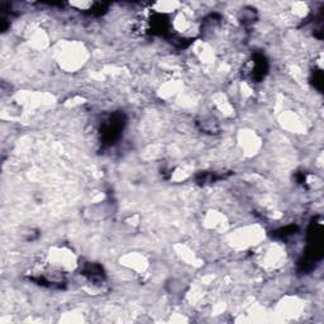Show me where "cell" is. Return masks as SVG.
Listing matches in <instances>:
<instances>
[{"label": "cell", "instance_id": "obj_3", "mask_svg": "<svg viewBox=\"0 0 324 324\" xmlns=\"http://www.w3.org/2000/svg\"><path fill=\"white\" fill-rule=\"evenodd\" d=\"M85 275L86 276H89V279L90 280H101L103 279V270H101L99 266L97 265H89L88 267L85 268Z\"/></svg>", "mask_w": 324, "mask_h": 324}, {"label": "cell", "instance_id": "obj_2", "mask_svg": "<svg viewBox=\"0 0 324 324\" xmlns=\"http://www.w3.org/2000/svg\"><path fill=\"white\" fill-rule=\"evenodd\" d=\"M266 71H267V62H266L265 57L263 56H256L254 59V66H252V77L255 80H261L265 76Z\"/></svg>", "mask_w": 324, "mask_h": 324}, {"label": "cell", "instance_id": "obj_1", "mask_svg": "<svg viewBox=\"0 0 324 324\" xmlns=\"http://www.w3.org/2000/svg\"><path fill=\"white\" fill-rule=\"evenodd\" d=\"M124 123H126V119L121 113H115L108 118V121L104 122L101 126V139L104 143H108V145L114 143L121 137Z\"/></svg>", "mask_w": 324, "mask_h": 324}]
</instances>
